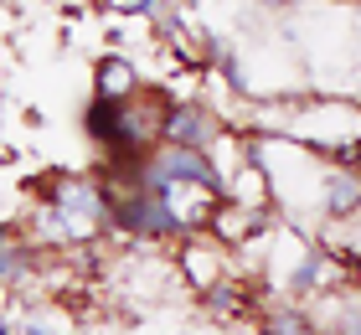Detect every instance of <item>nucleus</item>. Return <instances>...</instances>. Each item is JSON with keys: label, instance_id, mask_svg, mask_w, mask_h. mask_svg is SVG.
Listing matches in <instances>:
<instances>
[{"label": "nucleus", "instance_id": "f257e3e1", "mask_svg": "<svg viewBox=\"0 0 361 335\" xmlns=\"http://www.w3.org/2000/svg\"><path fill=\"white\" fill-rule=\"evenodd\" d=\"M109 222V196L93 181H62L52 207H47V238L57 243H88Z\"/></svg>", "mask_w": 361, "mask_h": 335}, {"label": "nucleus", "instance_id": "f03ea898", "mask_svg": "<svg viewBox=\"0 0 361 335\" xmlns=\"http://www.w3.org/2000/svg\"><path fill=\"white\" fill-rule=\"evenodd\" d=\"M109 222H119L124 232H135V238H176V222H171V212L160 207V196L155 191H129L119 201H109Z\"/></svg>", "mask_w": 361, "mask_h": 335}, {"label": "nucleus", "instance_id": "7ed1b4c3", "mask_svg": "<svg viewBox=\"0 0 361 335\" xmlns=\"http://www.w3.org/2000/svg\"><path fill=\"white\" fill-rule=\"evenodd\" d=\"M155 196H160V207L171 212V222H176L180 232H186V227H207L212 212H217V191L202 186V181H186V176L160 181Z\"/></svg>", "mask_w": 361, "mask_h": 335}, {"label": "nucleus", "instance_id": "20e7f679", "mask_svg": "<svg viewBox=\"0 0 361 335\" xmlns=\"http://www.w3.org/2000/svg\"><path fill=\"white\" fill-rule=\"evenodd\" d=\"M160 134H166V145H180V150H207L222 140V124L212 119V109L202 104H176L160 114Z\"/></svg>", "mask_w": 361, "mask_h": 335}, {"label": "nucleus", "instance_id": "39448f33", "mask_svg": "<svg viewBox=\"0 0 361 335\" xmlns=\"http://www.w3.org/2000/svg\"><path fill=\"white\" fill-rule=\"evenodd\" d=\"M320 207H325V217H356L361 186H356L351 165H346V171H325V181H320Z\"/></svg>", "mask_w": 361, "mask_h": 335}, {"label": "nucleus", "instance_id": "423d86ee", "mask_svg": "<svg viewBox=\"0 0 361 335\" xmlns=\"http://www.w3.org/2000/svg\"><path fill=\"white\" fill-rule=\"evenodd\" d=\"M140 83H135V67L124 57H109L98 62V98H109V104H124V98H135Z\"/></svg>", "mask_w": 361, "mask_h": 335}, {"label": "nucleus", "instance_id": "0eeeda50", "mask_svg": "<svg viewBox=\"0 0 361 335\" xmlns=\"http://www.w3.org/2000/svg\"><path fill=\"white\" fill-rule=\"evenodd\" d=\"M21 268H26V248L11 238L6 227H0V284H11V279H21Z\"/></svg>", "mask_w": 361, "mask_h": 335}, {"label": "nucleus", "instance_id": "6e6552de", "mask_svg": "<svg viewBox=\"0 0 361 335\" xmlns=\"http://www.w3.org/2000/svg\"><path fill=\"white\" fill-rule=\"evenodd\" d=\"M264 335H315V330H310V320H305L300 310H274L269 325H264Z\"/></svg>", "mask_w": 361, "mask_h": 335}]
</instances>
